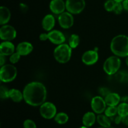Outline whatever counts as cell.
<instances>
[{
  "label": "cell",
  "instance_id": "cell-31",
  "mask_svg": "<svg viewBox=\"0 0 128 128\" xmlns=\"http://www.w3.org/2000/svg\"><path fill=\"white\" fill-rule=\"evenodd\" d=\"M24 128H36V124L32 120H26L23 122Z\"/></svg>",
  "mask_w": 128,
  "mask_h": 128
},
{
  "label": "cell",
  "instance_id": "cell-9",
  "mask_svg": "<svg viewBox=\"0 0 128 128\" xmlns=\"http://www.w3.org/2000/svg\"><path fill=\"white\" fill-rule=\"evenodd\" d=\"M105 100L101 96H95L91 100V106L92 111L96 114H102L106 109Z\"/></svg>",
  "mask_w": 128,
  "mask_h": 128
},
{
  "label": "cell",
  "instance_id": "cell-12",
  "mask_svg": "<svg viewBox=\"0 0 128 128\" xmlns=\"http://www.w3.org/2000/svg\"><path fill=\"white\" fill-rule=\"evenodd\" d=\"M48 40L52 43L55 44L60 45L64 42L66 38L61 31L58 30H52L48 33Z\"/></svg>",
  "mask_w": 128,
  "mask_h": 128
},
{
  "label": "cell",
  "instance_id": "cell-6",
  "mask_svg": "<svg viewBox=\"0 0 128 128\" xmlns=\"http://www.w3.org/2000/svg\"><path fill=\"white\" fill-rule=\"evenodd\" d=\"M40 114L43 118L46 120H51L54 118L56 115L57 110L53 103L50 102H44L40 106Z\"/></svg>",
  "mask_w": 128,
  "mask_h": 128
},
{
  "label": "cell",
  "instance_id": "cell-40",
  "mask_svg": "<svg viewBox=\"0 0 128 128\" xmlns=\"http://www.w3.org/2000/svg\"><path fill=\"white\" fill-rule=\"evenodd\" d=\"M114 1H116V2H122V1H124V0H114Z\"/></svg>",
  "mask_w": 128,
  "mask_h": 128
},
{
  "label": "cell",
  "instance_id": "cell-11",
  "mask_svg": "<svg viewBox=\"0 0 128 128\" xmlns=\"http://www.w3.org/2000/svg\"><path fill=\"white\" fill-rule=\"evenodd\" d=\"M99 55L96 50H89L86 51L82 56V61L84 64L88 66L93 65L98 61Z\"/></svg>",
  "mask_w": 128,
  "mask_h": 128
},
{
  "label": "cell",
  "instance_id": "cell-7",
  "mask_svg": "<svg viewBox=\"0 0 128 128\" xmlns=\"http://www.w3.org/2000/svg\"><path fill=\"white\" fill-rule=\"evenodd\" d=\"M85 0H66V8L70 13L77 14L82 12L85 8Z\"/></svg>",
  "mask_w": 128,
  "mask_h": 128
},
{
  "label": "cell",
  "instance_id": "cell-3",
  "mask_svg": "<svg viewBox=\"0 0 128 128\" xmlns=\"http://www.w3.org/2000/svg\"><path fill=\"white\" fill-rule=\"evenodd\" d=\"M54 57L60 63H66L70 60L72 54V48L67 44H61L54 50Z\"/></svg>",
  "mask_w": 128,
  "mask_h": 128
},
{
  "label": "cell",
  "instance_id": "cell-15",
  "mask_svg": "<svg viewBox=\"0 0 128 128\" xmlns=\"http://www.w3.org/2000/svg\"><path fill=\"white\" fill-rule=\"evenodd\" d=\"M14 45L11 42L4 41L0 45V54L4 56H11L14 52Z\"/></svg>",
  "mask_w": 128,
  "mask_h": 128
},
{
  "label": "cell",
  "instance_id": "cell-2",
  "mask_svg": "<svg viewBox=\"0 0 128 128\" xmlns=\"http://www.w3.org/2000/svg\"><path fill=\"white\" fill-rule=\"evenodd\" d=\"M111 50L118 57L128 56V36L124 34L115 36L111 41Z\"/></svg>",
  "mask_w": 128,
  "mask_h": 128
},
{
  "label": "cell",
  "instance_id": "cell-36",
  "mask_svg": "<svg viewBox=\"0 0 128 128\" xmlns=\"http://www.w3.org/2000/svg\"><path fill=\"white\" fill-rule=\"evenodd\" d=\"M122 118L121 116H120V115H118V116H116V118L114 120V122L115 123L117 124H119L120 122H122Z\"/></svg>",
  "mask_w": 128,
  "mask_h": 128
},
{
  "label": "cell",
  "instance_id": "cell-34",
  "mask_svg": "<svg viewBox=\"0 0 128 128\" xmlns=\"http://www.w3.org/2000/svg\"><path fill=\"white\" fill-rule=\"evenodd\" d=\"M40 40L41 41H46L48 40V33H42L40 36Z\"/></svg>",
  "mask_w": 128,
  "mask_h": 128
},
{
  "label": "cell",
  "instance_id": "cell-10",
  "mask_svg": "<svg viewBox=\"0 0 128 128\" xmlns=\"http://www.w3.org/2000/svg\"><path fill=\"white\" fill-rule=\"evenodd\" d=\"M58 22L60 26L64 29L70 28L73 25L74 18L70 12H63L58 16Z\"/></svg>",
  "mask_w": 128,
  "mask_h": 128
},
{
  "label": "cell",
  "instance_id": "cell-37",
  "mask_svg": "<svg viewBox=\"0 0 128 128\" xmlns=\"http://www.w3.org/2000/svg\"><path fill=\"white\" fill-rule=\"evenodd\" d=\"M124 10L128 11V0H124L122 2Z\"/></svg>",
  "mask_w": 128,
  "mask_h": 128
},
{
  "label": "cell",
  "instance_id": "cell-25",
  "mask_svg": "<svg viewBox=\"0 0 128 128\" xmlns=\"http://www.w3.org/2000/svg\"><path fill=\"white\" fill-rule=\"evenodd\" d=\"M115 78L119 82H124L126 81L128 82V72L124 71H118L115 74Z\"/></svg>",
  "mask_w": 128,
  "mask_h": 128
},
{
  "label": "cell",
  "instance_id": "cell-41",
  "mask_svg": "<svg viewBox=\"0 0 128 128\" xmlns=\"http://www.w3.org/2000/svg\"><path fill=\"white\" fill-rule=\"evenodd\" d=\"M126 64H127V66H128V56L126 57Z\"/></svg>",
  "mask_w": 128,
  "mask_h": 128
},
{
  "label": "cell",
  "instance_id": "cell-14",
  "mask_svg": "<svg viewBox=\"0 0 128 128\" xmlns=\"http://www.w3.org/2000/svg\"><path fill=\"white\" fill-rule=\"evenodd\" d=\"M16 50V52H18L21 56H27L32 51L33 46L30 42L24 41L18 44Z\"/></svg>",
  "mask_w": 128,
  "mask_h": 128
},
{
  "label": "cell",
  "instance_id": "cell-19",
  "mask_svg": "<svg viewBox=\"0 0 128 128\" xmlns=\"http://www.w3.org/2000/svg\"><path fill=\"white\" fill-rule=\"evenodd\" d=\"M11 18V11L6 6L0 8V24L4 25L10 21Z\"/></svg>",
  "mask_w": 128,
  "mask_h": 128
},
{
  "label": "cell",
  "instance_id": "cell-33",
  "mask_svg": "<svg viewBox=\"0 0 128 128\" xmlns=\"http://www.w3.org/2000/svg\"><path fill=\"white\" fill-rule=\"evenodd\" d=\"M20 8L21 11L22 12H26V11L28 10V7L27 5L24 3H20Z\"/></svg>",
  "mask_w": 128,
  "mask_h": 128
},
{
  "label": "cell",
  "instance_id": "cell-1",
  "mask_svg": "<svg viewBox=\"0 0 128 128\" xmlns=\"http://www.w3.org/2000/svg\"><path fill=\"white\" fill-rule=\"evenodd\" d=\"M22 93L25 102L32 106H41L45 102L47 96V91L45 86L37 81L26 84Z\"/></svg>",
  "mask_w": 128,
  "mask_h": 128
},
{
  "label": "cell",
  "instance_id": "cell-38",
  "mask_svg": "<svg viewBox=\"0 0 128 128\" xmlns=\"http://www.w3.org/2000/svg\"><path fill=\"white\" fill-rule=\"evenodd\" d=\"M122 122L124 124L126 125V126H128V116L122 118Z\"/></svg>",
  "mask_w": 128,
  "mask_h": 128
},
{
  "label": "cell",
  "instance_id": "cell-23",
  "mask_svg": "<svg viewBox=\"0 0 128 128\" xmlns=\"http://www.w3.org/2000/svg\"><path fill=\"white\" fill-rule=\"evenodd\" d=\"M69 117L65 112H59L54 117V121L59 124H64L68 121Z\"/></svg>",
  "mask_w": 128,
  "mask_h": 128
},
{
  "label": "cell",
  "instance_id": "cell-32",
  "mask_svg": "<svg viewBox=\"0 0 128 128\" xmlns=\"http://www.w3.org/2000/svg\"><path fill=\"white\" fill-rule=\"evenodd\" d=\"M99 92L102 95V96H104L106 97L108 94H110L111 92V91L108 90L106 88H101L99 89Z\"/></svg>",
  "mask_w": 128,
  "mask_h": 128
},
{
  "label": "cell",
  "instance_id": "cell-42",
  "mask_svg": "<svg viewBox=\"0 0 128 128\" xmlns=\"http://www.w3.org/2000/svg\"><path fill=\"white\" fill-rule=\"evenodd\" d=\"M80 128H88V127H86V126H82V127H80Z\"/></svg>",
  "mask_w": 128,
  "mask_h": 128
},
{
  "label": "cell",
  "instance_id": "cell-24",
  "mask_svg": "<svg viewBox=\"0 0 128 128\" xmlns=\"http://www.w3.org/2000/svg\"><path fill=\"white\" fill-rule=\"evenodd\" d=\"M80 42V36L77 34H73L71 35L70 39H69V45L70 47L72 49H74L78 47Z\"/></svg>",
  "mask_w": 128,
  "mask_h": 128
},
{
  "label": "cell",
  "instance_id": "cell-16",
  "mask_svg": "<svg viewBox=\"0 0 128 128\" xmlns=\"http://www.w3.org/2000/svg\"><path fill=\"white\" fill-rule=\"evenodd\" d=\"M55 26V19L52 14H47L42 21V28L47 31H50Z\"/></svg>",
  "mask_w": 128,
  "mask_h": 128
},
{
  "label": "cell",
  "instance_id": "cell-13",
  "mask_svg": "<svg viewBox=\"0 0 128 128\" xmlns=\"http://www.w3.org/2000/svg\"><path fill=\"white\" fill-rule=\"evenodd\" d=\"M50 8L51 12L56 14H60L64 12L66 2L63 0H51L50 4Z\"/></svg>",
  "mask_w": 128,
  "mask_h": 128
},
{
  "label": "cell",
  "instance_id": "cell-30",
  "mask_svg": "<svg viewBox=\"0 0 128 128\" xmlns=\"http://www.w3.org/2000/svg\"><path fill=\"white\" fill-rule=\"evenodd\" d=\"M21 55L18 53V52H14L13 54L10 56V61L12 64L17 63L19 61H20V58H21Z\"/></svg>",
  "mask_w": 128,
  "mask_h": 128
},
{
  "label": "cell",
  "instance_id": "cell-5",
  "mask_svg": "<svg viewBox=\"0 0 128 128\" xmlns=\"http://www.w3.org/2000/svg\"><path fill=\"white\" fill-rule=\"evenodd\" d=\"M17 69L12 64H4L0 70V80L3 82H11L17 76Z\"/></svg>",
  "mask_w": 128,
  "mask_h": 128
},
{
  "label": "cell",
  "instance_id": "cell-35",
  "mask_svg": "<svg viewBox=\"0 0 128 128\" xmlns=\"http://www.w3.org/2000/svg\"><path fill=\"white\" fill-rule=\"evenodd\" d=\"M5 61H6L5 56L0 54V65H1V66H2L3 65H4Z\"/></svg>",
  "mask_w": 128,
  "mask_h": 128
},
{
  "label": "cell",
  "instance_id": "cell-8",
  "mask_svg": "<svg viewBox=\"0 0 128 128\" xmlns=\"http://www.w3.org/2000/svg\"><path fill=\"white\" fill-rule=\"evenodd\" d=\"M16 30L10 25H2L0 29V38L3 41H10L13 40L16 37Z\"/></svg>",
  "mask_w": 128,
  "mask_h": 128
},
{
  "label": "cell",
  "instance_id": "cell-27",
  "mask_svg": "<svg viewBox=\"0 0 128 128\" xmlns=\"http://www.w3.org/2000/svg\"><path fill=\"white\" fill-rule=\"evenodd\" d=\"M115 4H116V1H114V0H107L104 5L105 10L109 12L113 11Z\"/></svg>",
  "mask_w": 128,
  "mask_h": 128
},
{
  "label": "cell",
  "instance_id": "cell-21",
  "mask_svg": "<svg viewBox=\"0 0 128 128\" xmlns=\"http://www.w3.org/2000/svg\"><path fill=\"white\" fill-rule=\"evenodd\" d=\"M96 121L100 126L105 128H109L111 126V121L109 119V117L104 114H100L97 116Z\"/></svg>",
  "mask_w": 128,
  "mask_h": 128
},
{
  "label": "cell",
  "instance_id": "cell-18",
  "mask_svg": "<svg viewBox=\"0 0 128 128\" xmlns=\"http://www.w3.org/2000/svg\"><path fill=\"white\" fill-rule=\"evenodd\" d=\"M94 112H87L84 114L82 117V124L84 126L88 128L93 126L96 121L97 117Z\"/></svg>",
  "mask_w": 128,
  "mask_h": 128
},
{
  "label": "cell",
  "instance_id": "cell-26",
  "mask_svg": "<svg viewBox=\"0 0 128 128\" xmlns=\"http://www.w3.org/2000/svg\"><path fill=\"white\" fill-rule=\"evenodd\" d=\"M106 116L109 118H112L118 114V108L116 106H108L104 111Z\"/></svg>",
  "mask_w": 128,
  "mask_h": 128
},
{
  "label": "cell",
  "instance_id": "cell-29",
  "mask_svg": "<svg viewBox=\"0 0 128 128\" xmlns=\"http://www.w3.org/2000/svg\"><path fill=\"white\" fill-rule=\"evenodd\" d=\"M124 8L123 6H122V2H116L114 8L113 10V11L114 12V13H116V14H120L122 12Z\"/></svg>",
  "mask_w": 128,
  "mask_h": 128
},
{
  "label": "cell",
  "instance_id": "cell-28",
  "mask_svg": "<svg viewBox=\"0 0 128 128\" xmlns=\"http://www.w3.org/2000/svg\"><path fill=\"white\" fill-rule=\"evenodd\" d=\"M9 91L6 87L4 86H1L0 87V97L2 100H6L9 98Z\"/></svg>",
  "mask_w": 128,
  "mask_h": 128
},
{
  "label": "cell",
  "instance_id": "cell-43",
  "mask_svg": "<svg viewBox=\"0 0 128 128\" xmlns=\"http://www.w3.org/2000/svg\"><path fill=\"white\" fill-rule=\"evenodd\" d=\"M103 128V127H101V128Z\"/></svg>",
  "mask_w": 128,
  "mask_h": 128
},
{
  "label": "cell",
  "instance_id": "cell-20",
  "mask_svg": "<svg viewBox=\"0 0 128 128\" xmlns=\"http://www.w3.org/2000/svg\"><path fill=\"white\" fill-rule=\"evenodd\" d=\"M9 97L15 102H20L24 100L23 93L17 89H11L9 91Z\"/></svg>",
  "mask_w": 128,
  "mask_h": 128
},
{
  "label": "cell",
  "instance_id": "cell-39",
  "mask_svg": "<svg viewBox=\"0 0 128 128\" xmlns=\"http://www.w3.org/2000/svg\"><path fill=\"white\" fill-rule=\"evenodd\" d=\"M122 100L124 102H128V96H125V97L122 98Z\"/></svg>",
  "mask_w": 128,
  "mask_h": 128
},
{
  "label": "cell",
  "instance_id": "cell-22",
  "mask_svg": "<svg viewBox=\"0 0 128 128\" xmlns=\"http://www.w3.org/2000/svg\"><path fill=\"white\" fill-rule=\"evenodd\" d=\"M118 114L122 118L128 116V103L122 102L118 106Z\"/></svg>",
  "mask_w": 128,
  "mask_h": 128
},
{
  "label": "cell",
  "instance_id": "cell-17",
  "mask_svg": "<svg viewBox=\"0 0 128 128\" xmlns=\"http://www.w3.org/2000/svg\"><path fill=\"white\" fill-rule=\"evenodd\" d=\"M105 101L108 106H117L119 105L121 98L120 95L115 92H110L105 97Z\"/></svg>",
  "mask_w": 128,
  "mask_h": 128
},
{
  "label": "cell",
  "instance_id": "cell-4",
  "mask_svg": "<svg viewBox=\"0 0 128 128\" xmlns=\"http://www.w3.org/2000/svg\"><path fill=\"white\" fill-rule=\"evenodd\" d=\"M121 64V60L118 56H110L104 62L103 70L108 75L115 74L120 70Z\"/></svg>",
  "mask_w": 128,
  "mask_h": 128
}]
</instances>
